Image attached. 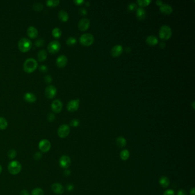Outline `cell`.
<instances>
[{"label":"cell","mask_w":195,"mask_h":195,"mask_svg":"<svg viewBox=\"0 0 195 195\" xmlns=\"http://www.w3.org/2000/svg\"><path fill=\"white\" fill-rule=\"evenodd\" d=\"M8 121L7 120L3 117H0V129L4 130L8 127Z\"/></svg>","instance_id":"4316f807"},{"label":"cell","mask_w":195,"mask_h":195,"mask_svg":"<svg viewBox=\"0 0 195 195\" xmlns=\"http://www.w3.org/2000/svg\"><path fill=\"white\" fill-rule=\"evenodd\" d=\"M61 31L59 28H55L52 31V35L54 37L59 39L61 36Z\"/></svg>","instance_id":"83f0119b"},{"label":"cell","mask_w":195,"mask_h":195,"mask_svg":"<svg viewBox=\"0 0 195 195\" xmlns=\"http://www.w3.org/2000/svg\"><path fill=\"white\" fill-rule=\"evenodd\" d=\"M52 76H49V75H47V76H45L44 77V81L46 83H48V84H50L52 82Z\"/></svg>","instance_id":"ab89813d"},{"label":"cell","mask_w":195,"mask_h":195,"mask_svg":"<svg viewBox=\"0 0 195 195\" xmlns=\"http://www.w3.org/2000/svg\"><path fill=\"white\" fill-rule=\"evenodd\" d=\"M73 185L72 184H68L67 186V190L68 191H72L73 190Z\"/></svg>","instance_id":"7dc6e473"},{"label":"cell","mask_w":195,"mask_h":195,"mask_svg":"<svg viewBox=\"0 0 195 195\" xmlns=\"http://www.w3.org/2000/svg\"><path fill=\"white\" fill-rule=\"evenodd\" d=\"M146 43H147V44L150 46L155 45L158 43V39L155 36L150 35L146 37Z\"/></svg>","instance_id":"7402d4cb"},{"label":"cell","mask_w":195,"mask_h":195,"mask_svg":"<svg viewBox=\"0 0 195 195\" xmlns=\"http://www.w3.org/2000/svg\"><path fill=\"white\" fill-rule=\"evenodd\" d=\"M47 58V52L45 50L43 49L37 53V59L39 61H44Z\"/></svg>","instance_id":"cb8c5ba5"},{"label":"cell","mask_w":195,"mask_h":195,"mask_svg":"<svg viewBox=\"0 0 195 195\" xmlns=\"http://www.w3.org/2000/svg\"><path fill=\"white\" fill-rule=\"evenodd\" d=\"M61 49V44L59 41L54 40L49 43L48 45V51L50 53L55 54L59 52Z\"/></svg>","instance_id":"8992f818"},{"label":"cell","mask_w":195,"mask_h":195,"mask_svg":"<svg viewBox=\"0 0 195 195\" xmlns=\"http://www.w3.org/2000/svg\"><path fill=\"white\" fill-rule=\"evenodd\" d=\"M73 3L76 5H80L82 4L83 3H84V0H74Z\"/></svg>","instance_id":"f6af8a7d"},{"label":"cell","mask_w":195,"mask_h":195,"mask_svg":"<svg viewBox=\"0 0 195 195\" xmlns=\"http://www.w3.org/2000/svg\"><path fill=\"white\" fill-rule=\"evenodd\" d=\"M47 120L49 122H53L55 120V115L52 113H49L47 116Z\"/></svg>","instance_id":"74e56055"},{"label":"cell","mask_w":195,"mask_h":195,"mask_svg":"<svg viewBox=\"0 0 195 195\" xmlns=\"http://www.w3.org/2000/svg\"><path fill=\"white\" fill-rule=\"evenodd\" d=\"M85 4H86V5H87V6H89V5H90L89 3V2H88V1H87V2H85Z\"/></svg>","instance_id":"11a10c76"},{"label":"cell","mask_w":195,"mask_h":195,"mask_svg":"<svg viewBox=\"0 0 195 195\" xmlns=\"http://www.w3.org/2000/svg\"><path fill=\"white\" fill-rule=\"evenodd\" d=\"M130 156V153L128 150L124 149L120 152V158L121 160L125 161L127 160Z\"/></svg>","instance_id":"484cf974"},{"label":"cell","mask_w":195,"mask_h":195,"mask_svg":"<svg viewBox=\"0 0 195 195\" xmlns=\"http://www.w3.org/2000/svg\"><path fill=\"white\" fill-rule=\"evenodd\" d=\"M16 155H17V152L15 149H11L9 150V152H8V156L9 157V158L13 159L16 157Z\"/></svg>","instance_id":"836d02e7"},{"label":"cell","mask_w":195,"mask_h":195,"mask_svg":"<svg viewBox=\"0 0 195 195\" xmlns=\"http://www.w3.org/2000/svg\"><path fill=\"white\" fill-rule=\"evenodd\" d=\"M123 48L121 45H114L110 51V53L112 56L113 57H118L122 53Z\"/></svg>","instance_id":"5bb4252c"},{"label":"cell","mask_w":195,"mask_h":195,"mask_svg":"<svg viewBox=\"0 0 195 195\" xmlns=\"http://www.w3.org/2000/svg\"><path fill=\"white\" fill-rule=\"evenodd\" d=\"M22 169L21 164L18 161H12L8 165V170L12 174L16 175L19 174Z\"/></svg>","instance_id":"277c9868"},{"label":"cell","mask_w":195,"mask_h":195,"mask_svg":"<svg viewBox=\"0 0 195 195\" xmlns=\"http://www.w3.org/2000/svg\"><path fill=\"white\" fill-rule=\"evenodd\" d=\"M137 8V6L135 3H130L128 6V11L129 12H133Z\"/></svg>","instance_id":"e575fe53"},{"label":"cell","mask_w":195,"mask_h":195,"mask_svg":"<svg viewBox=\"0 0 195 195\" xmlns=\"http://www.w3.org/2000/svg\"><path fill=\"white\" fill-rule=\"evenodd\" d=\"M94 36L91 33H84L80 37V43L84 46H90L94 42Z\"/></svg>","instance_id":"5b68a950"},{"label":"cell","mask_w":195,"mask_h":195,"mask_svg":"<svg viewBox=\"0 0 195 195\" xmlns=\"http://www.w3.org/2000/svg\"><path fill=\"white\" fill-rule=\"evenodd\" d=\"M172 29L168 25H162L159 30V37L162 40H168L172 36Z\"/></svg>","instance_id":"3957f363"},{"label":"cell","mask_w":195,"mask_h":195,"mask_svg":"<svg viewBox=\"0 0 195 195\" xmlns=\"http://www.w3.org/2000/svg\"><path fill=\"white\" fill-rule=\"evenodd\" d=\"M64 174L66 176H68L70 174H71V172L69 170H65V172H64Z\"/></svg>","instance_id":"816d5d0a"},{"label":"cell","mask_w":195,"mask_h":195,"mask_svg":"<svg viewBox=\"0 0 195 195\" xmlns=\"http://www.w3.org/2000/svg\"><path fill=\"white\" fill-rule=\"evenodd\" d=\"M137 3L140 7H146L151 3V0H137Z\"/></svg>","instance_id":"4dcf8cb0"},{"label":"cell","mask_w":195,"mask_h":195,"mask_svg":"<svg viewBox=\"0 0 195 195\" xmlns=\"http://www.w3.org/2000/svg\"><path fill=\"white\" fill-rule=\"evenodd\" d=\"M116 144H117V145L119 148H124L126 146V140L124 137L120 136L116 139Z\"/></svg>","instance_id":"d4e9b609"},{"label":"cell","mask_w":195,"mask_h":195,"mask_svg":"<svg viewBox=\"0 0 195 195\" xmlns=\"http://www.w3.org/2000/svg\"><path fill=\"white\" fill-rule=\"evenodd\" d=\"M39 35L38 30L33 26L29 27L27 29V35L31 39H36Z\"/></svg>","instance_id":"e0dca14e"},{"label":"cell","mask_w":195,"mask_h":195,"mask_svg":"<svg viewBox=\"0 0 195 195\" xmlns=\"http://www.w3.org/2000/svg\"><path fill=\"white\" fill-rule=\"evenodd\" d=\"M192 107H193V109H194V101H193L192 102Z\"/></svg>","instance_id":"db71d44e"},{"label":"cell","mask_w":195,"mask_h":195,"mask_svg":"<svg viewBox=\"0 0 195 195\" xmlns=\"http://www.w3.org/2000/svg\"><path fill=\"white\" fill-rule=\"evenodd\" d=\"M177 195H187V193L183 189H180L177 192Z\"/></svg>","instance_id":"7bdbcfd3"},{"label":"cell","mask_w":195,"mask_h":195,"mask_svg":"<svg viewBox=\"0 0 195 195\" xmlns=\"http://www.w3.org/2000/svg\"><path fill=\"white\" fill-rule=\"evenodd\" d=\"M59 163L61 168L64 169H67L71 165V160L68 156L63 155L60 158Z\"/></svg>","instance_id":"8fae6325"},{"label":"cell","mask_w":195,"mask_h":195,"mask_svg":"<svg viewBox=\"0 0 195 195\" xmlns=\"http://www.w3.org/2000/svg\"><path fill=\"white\" fill-rule=\"evenodd\" d=\"M32 41L27 38H22L18 43V47L19 50L22 52H27L32 48Z\"/></svg>","instance_id":"7a4b0ae2"},{"label":"cell","mask_w":195,"mask_h":195,"mask_svg":"<svg viewBox=\"0 0 195 195\" xmlns=\"http://www.w3.org/2000/svg\"><path fill=\"white\" fill-rule=\"evenodd\" d=\"M70 125L73 127H77L80 125V121L77 119H73L71 121Z\"/></svg>","instance_id":"8d00e7d4"},{"label":"cell","mask_w":195,"mask_h":195,"mask_svg":"<svg viewBox=\"0 0 195 195\" xmlns=\"http://www.w3.org/2000/svg\"><path fill=\"white\" fill-rule=\"evenodd\" d=\"M20 195H30V194H29V192L25 189V190H21V192H20Z\"/></svg>","instance_id":"bcb514c9"},{"label":"cell","mask_w":195,"mask_h":195,"mask_svg":"<svg viewBox=\"0 0 195 195\" xmlns=\"http://www.w3.org/2000/svg\"><path fill=\"white\" fill-rule=\"evenodd\" d=\"M57 94L56 88L52 85H48L45 90V95L48 98H53Z\"/></svg>","instance_id":"ba28073f"},{"label":"cell","mask_w":195,"mask_h":195,"mask_svg":"<svg viewBox=\"0 0 195 195\" xmlns=\"http://www.w3.org/2000/svg\"><path fill=\"white\" fill-rule=\"evenodd\" d=\"M80 105V100L79 99H75V100H72L68 102L67 108L68 111L73 112L76 111L79 108Z\"/></svg>","instance_id":"9c48e42d"},{"label":"cell","mask_w":195,"mask_h":195,"mask_svg":"<svg viewBox=\"0 0 195 195\" xmlns=\"http://www.w3.org/2000/svg\"><path fill=\"white\" fill-rule=\"evenodd\" d=\"M156 3L157 5H159V6H161L163 4V2L162 1H161V0H157Z\"/></svg>","instance_id":"681fc988"},{"label":"cell","mask_w":195,"mask_h":195,"mask_svg":"<svg viewBox=\"0 0 195 195\" xmlns=\"http://www.w3.org/2000/svg\"><path fill=\"white\" fill-rule=\"evenodd\" d=\"M160 11L163 14L170 15L173 12V8L168 4H164L160 6Z\"/></svg>","instance_id":"ac0fdd59"},{"label":"cell","mask_w":195,"mask_h":195,"mask_svg":"<svg viewBox=\"0 0 195 195\" xmlns=\"http://www.w3.org/2000/svg\"><path fill=\"white\" fill-rule=\"evenodd\" d=\"M44 44V40L43 39H39L35 41V45L37 47L43 46Z\"/></svg>","instance_id":"d590c367"},{"label":"cell","mask_w":195,"mask_h":195,"mask_svg":"<svg viewBox=\"0 0 195 195\" xmlns=\"http://www.w3.org/2000/svg\"><path fill=\"white\" fill-rule=\"evenodd\" d=\"M68 62V59L65 55L60 56L56 60V65L59 68L64 67Z\"/></svg>","instance_id":"9a60e30c"},{"label":"cell","mask_w":195,"mask_h":195,"mask_svg":"<svg viewBox=\"0 0 195 195\" xmlns=\"http://www.w3.org/2000/svg\"><path fill=\"white\" fill-rule=\"evenodd\" d=\"M47 5L50 7H57L60 4L59 0H48L46 2Z\"/></svg>","instance_id":"f1b7e54d"},{"label":"cell","mask_w":195,"mask_h":195,"mask_svg":"<svg viewBox=\"0 0 195 195\" xmlns=\"http://www.w3.org/2000/svg\"><path fill=\"white\" fill-rule=\"evenodd\" d=\"M41 157H42V154L40 152L36 153L35 156H34V157H35V158L36 160H39V159H40L41 158Z\"/></svg>","instance_id":"ee69618b"},{"label":"cell","mask_w":195,"mask_h":195,"mask_svg":"<svg viewBox=\"0 0 195 195\" xmlns=\"http://www.w3.org/2000/svg\"><path fill=\"white\" fill-rule=\"evenodd\" d=\"M40 71L41 72H43V73H46L48 72V67L46 66V65H41L40 67V68H39Z\"/></svg>","instance_id":"60d3db41"},{"label":"cell","mask_w":195,"mask_h":195,"mask_svg":"<svg viewBox=\"0 0 195 195\" xmlns=\"http://www.w3.org/2000/svg\"><path fill=\"white\" fill-rule=\"evenodd\" d=\"M32 195H44V192L41 188H36L32 190Z\"/></svg>","instance_id":"f546056e"},{"label":"cell","mask_w":195,"mask_h":195,"mask_svg":"<svg viewBox=\"0 0 195 195\" xmlns=\"http://www.w3.org/2000/svg\"><path fill=\"white\" fill-rule=\"evenodd\" d=\"M43 8H44V5L41 3H35L33 5V9L35 11H37V12L42 11Z\"/></svg>","instance_id":"1f68e13d"},{"label":"cell","mask_w":195,"mask_h":195,"mask_svg":"<svg viewBox=\"0 0 195 195\" xmlns=\"http://www.w3.org/2000/svg\"><path fill=\"white\" fill-rule=\"evenodd\" d=\"M136 16L137 19L140 20H142L146 17V11L145 10L142 8L140 7L137 9L136 11Z\"/></svg>","instance_id":"ffe728a7"},{"label":"cell","mask_w":195,"mask_h":195,"mask_svg":"<svg viewBox=\"0 0 195 195\" xmlns=\"http://www.w3.org/2000/svg\"><path fill=\"white\" fill-rule=\"evenodd\" d=\"M57 133L60 138H65L70 133V128L68 125L63 124L59 127Z\"/></svg>","instance_id":"52a82bcc"},{"label":"cell","mask_w":195,"mask_h":195,"mask_svg":"<svg viewBox=\"0 0 195 195\" xmlns=\"http://www.w3.org/2000/svg\"><path fill=\"white\" fill-rule=\"evenodd\" d=\"M37 62L35 59L29 58L25 61L23 65V68L25 72L31 73L37 69Z\"/></svg>","instance_id":"6da1fadb"},{"label":"cell","mask_w":195,"mask_h":195,"mask_svg":"<svg viewBox=\"0 0 195 195\" xmlns=\"http://www.w3.org/2000/svg\"><path fill=\"white\" fill-rule=\"evenodd\" d=\"M39 147L40 150L43 152L46 153L48 152L51 148V144L49 141L47 139H44L40 141L39 144Z\"/></svg>","instance_id":"30bf717a"},{"label":"cell","mask_w":195,"mask_h":195,"mask_svg":"<svg viewBox=\"0 0 195 195\" xmlns=\"http://www.w3.org/2000/svg\"><path fill=\"white\" fill-rule=\"evenodd\" d=\"M163 195H175V192L173 190L169 189L166 190L164 192Z\"/></svg>","instance_id":"f35d334b"},{"label":"cell","mask_w":195,"mask_h":195,"mask_svg":"<svg viewBox=\"0 0 195 195\" xmlns=\"http://www.w3.org/2000/svg\"><path fill=\"white\" fill-rule=\"evenodd\" d=\"M52 190L53 192L56 194H61L64 192V186L59 183H55L52 185Z\"/></svg>","instance_id":"2e32d148"},{"label":"cell","mask_w":195,"mask_h":195,"mask_svg":"<svg viewBox=\"0 0 195 195\" xmlns=\"http://www.w3.org/2000/svg\"><path fill=\"white\" fill-rule=\"evenodd\" d=\"M1 172H2V166L1 165H0V174H1Z\"/></svg>","instance_id":"9f6ffc18"},{"label":"cell","mask_w":195,"mask_h":195,"mask_svg":"<svg viewBox=\"0 0 195 195\" xmlns=\"http://www.w3.org/2000/svg\"><path fill=\"white\" fill-rule=\"evenodd\" d=\"M51 108L53 112L56 113H60L62 110V109H63L62 102L59 99H56L54 100L51 104Z\"/></svg>","instance_id":"7c38bea8"},{"label":"cell","mask_w":195,"mask_h":195,"mask_svg":"<svg viewBox=\"0 0 195 195\" xmlns=\"http://www.w3.org/2000/svg\"><path fill=\"white\" fill-rule=\"evenodd\" d=\"M59 19L63 22H66L69 20V15L64 10L60 11L58 13Z\"/></svg>","instance_id":"603a6c76"},{"label":"cell","mask_w":195,"mask_h":195,"mask_svg":"<svg viewBox=\"0 0 195 195\" xmlns=\"http://www.w3.org/2000/svg\"><path fill=\"white\" fill-rule=\"evenodd\" d=\"M79 12L82 15H86L88 13L87 9L85 8H81L79 9Z\"/></svg>","instance_id":"b9f144b4"},{"label":"cell","mask_w":195,"mask_h":195,"mask_svg":"<svg viewBox=\"0 0 195 195\" xmlns=\"http://www.w3.org/2000/svg\"><path fill=\"white\" fill-rule=\"evenodd\" d=\"M190 195H195V188H192L189 191Z\"/></svg>","instance_id":"c3c4849f"},{"label":"cell","mask_w":195,"mask_h":195,"mask_svg":"<svg viewBox=\"0 0 195 195\" xmlns=\"http://www.w3.org/2000/svg\"><path fill=\"white\" fill-rule=\"evenodd\" d=\"M159 184L161 187L164 188H167L170 184L169 179L165 176H161L159 179Z\"/></svg>","instance_id":"44dd1931"},{"label":"cell","mask_w":195,"mask_h":195,"mask_svg":"<svg viewBox=\"0 0 195 195\" xmlns=\"http://www.w3.org/2000/svg\"><path fill=\"white\" fill-rule=\"evenodd\" d=\"M130 51H131V49H130L129 47H127V48H126V52H130Z\"/></svg>","instance_id":"f5cc1de1"},{"label":"cell","mask_w":195,"mask_h":195,"mask_svg":"<svg viewBox=\"0 0 195 195\" xmlns=\"http://www.w3.org/2000/svg\"><path fill=\"white\" fill-rule=\"evenodd\" d=\"M24 100L27 102H28L30 103L35 102L37 99L36 96L35 94L30 93V92L26 93L24 96Z\"/></svg>","instance_id":"d6986e66"},{"label":"cell","mask_w":195,"mask_h":195,"mask_svg":"<svg viewBox=\"0 0 195 195\" xmlns=\"http://www.w3.org/2000/svg\"><path fill=\"white\" fill-rule=\"evenodd\" d=\"M67 45H68L69 46H73L75 45L76 43H77V40L76 39L73 37H69L67 40V41H66Z\"/></svg>","instance_id":"d6a6232c"},{"label":"cell","mask_w":195,"mask_h":195,"mask_svg":"<svg viewBox=\"0 0 195 195\" xmlns=\"http://www.w3.org/2000/svg\"><path fill=\"white\" fill-rule=\"evenodd\" d=\"M90 25V20L87 18L81 19L78 23V28L81 31H85Z\"/></svg>","instance_id":"4fadbf2b"},{"label":"cell","mask_w":195,"mask_h":195,"mask_svg":"<svg viewBox=\"0 0 195 195\" xmlns=\"http://www.w3.org/2000/svg\"><path fill=\"white\" fill-rule=\"evenodd\" d=\"M160 47L161 48H164L165 47V46H166V44H165V43L164 42L162 41V42H161L160 43Z\"/></svg>","instance_id":"f907efd6"}]
</instances>
